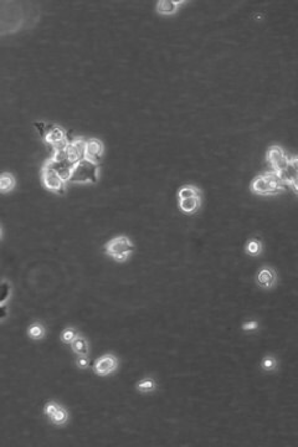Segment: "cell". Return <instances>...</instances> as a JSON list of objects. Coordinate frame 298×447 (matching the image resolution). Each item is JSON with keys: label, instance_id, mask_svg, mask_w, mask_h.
Masks as SVG:
<instances>
[{"label": "cell", "instance_id": "ba28073f", "mask_svg": "<svg viewBox=\"0 0 298 447\" xmlns=\"http://www.w3.org/2000/svg\"><path fill=\"white\" fill-rule=\"evenodd\" d=\"M117 366H118V360H117V358L114 357L113 354H106L102 355L101 358H98V359L94 362L93 371L96 373L97 375L105 377V375L111 374V373L116 370Z\"/></svg>", "mask_w": 298, "mask_h": 447}, {"label": "cell", "instance_id": "44dd1931", "mask_svg": "<svg viewBox=\"0 0 298 447\" xmlns=\"http://www.w3.org/2000/svg\"><path fill=\"white\" fill-rule=\"evenodd\" d=\"M245 250L250 256H257L262 252V243L259 239H251L246 243Z\"/></svg>", "mask_w": 298, "mask_h": 447}, {"label": "cell", "instance_id": "484cf974", "mask_svg": "<svg viewBox=\"0 0 298 447\" xmlns=\"http://www.w3.org/2000/svg\"><path fill=\"white\" fill-rule=\"evenodd\" d=\"M9 316V308L7 305H0V320H4Z\"/></svg>", "mask_w": 298, "mask_h": 447}, {"label": "cell", "instance_id": "603a6c76", "mask_svg": "<svg viewBox=\"0 0 298 447\" xmlns=\"http://www.w3.org/2000/svg\"><path fill=\"white\" fill-rule=\"evenodd\" d=\"M261 366H262L263 370L272 371L277 368V362L274 357H271V355H266V357L261 360Z\"/></svg>", "mask_w": 298, "mask_h": 447}, {"label": "cell", "instance_id": "7a4b0ae2", "mask_svg": "<svg viewBox=\"0 0 298 447\" xmlns=\"http://www.w3.org/2000/svg\"><path fill=\"white\" fill-rule=\"evenodd\" d=\"M100 179V165L87 159L74 164L67 183L71 184H97Z\"/></svg>", "mask_w": 298, "mask_h": 447}, {"label": "cell", "instance_id": "30bf717a", "mask_svg": "<svg viewBox=\"0 0 298 447\" xmlns=\"http://www.w3.org/2000/svg\"><path fill=\"white\" fill-rule=\"evenodd\" d=\"M85 148H86V140L85 139H74L70 140V143L66 147V154L71 163L76 164L80 160L85 158Z\"/></svg>", "mask_w": 298, "mask_h": 447}, {"label": "cell", "instance_id": "e0dca14e", "mask_svg": "<svg viewBox=\"0 0 298 447\" xmlns=\"http://www.w3.org/2000/svg\"><path fill=\"white\" fill-rule=\"evenodd\" d=\"M45 333H46V331H45V327L41 323H33L28 328V335L34 340L42 339L45 337Z\"/></svg>", "mask_w": 298, "mask_h": 447}, {"label": "cell", "instance_id": "5bb4252c", "mask_svg": "<svg viewBox=\"0 0 298 447\" xmlns=\"http://www.w3.org/2000/svg\"><path fill=\"white\" fill-rule=\"evenodd\" d=\"M16 185V179L13 174L3 173L0 174V193L8 194L14 190Z\"/></svg>", "mask_w": 298, "mask_h": 447}, {"label": "cell", "instance_id": "9c48e42d", "mask_svg": "<svg viewBox=\"0 0 298 447\" xmlns=\"http://www.w3.org/2000/svg\"><path fill=\"white\" fill-rule=\"evenodd\" d=\"M103 153H105V147H103V143L101 140L97 138H90L86 140L85 159L100 164Z\"/></svg>", "mask_w": 298, "mask_h": 447}, {"label": "cell", "instance_id": "d6986e66", "mask_svg": "<svg viewBox=\"0 0 298 447\" xmlns=\"http://www.w3.org/2000/svg\"><path fill=\"white\" fill-rule=\"evenodd\" d=\"M11 292L13 288L9 281H0V305H7L11 297Z\"/></svg>", "mask_w": 298, "mask_h": 447}, {"label": "cell", "instance_id": "7c38bea8", "mask_svg": "<svg viewBox=\"0 0 298 447\" xmlns=\"http://www.w3.org/2000/svg\"><path fill=\"white\" fill-rule=\"evenodd\" d=\"M200 205H202V197L194 196L188 197V199H180L179 200V208L183 213L185 214H194L199 210Z\"/></svg>", "mask_w": 298, "mask_h": 447}, {"label": "cell", "instance_id": "2e32d148", "mask_svg": "<svg viewBox=\"0 0 298 447\" xmlns=\"http://www.w3.org/2000/svg\"><path fill=\"white\" fill-rule=\"evenodd\" d=\"M48 419L53 421L55 425H64V424L67 423V420H68V412L66 411L65 408H62L61 405H59L57 406V409L55 410V412H54V414L51 415Z\"/></svg>", "mask_w": 298, "mask_h": 447}, {"label": "cell", "instance_id": "6da1fadb", "mask_svg": "<svg viewBox=\"0 0 298 447\" xmlns=\"http://www.w3.org/2000/svg\"><path fill=\"white\" fill-rule=\"evenodd\" d=\"M285 182L282 180L279 174L276 173H266L261 174L254 178L251 182L250 189L252 193L257 195H275L279 194L285 189Z\"/></svg>", "mask_w": 298, "mask_h": 447}, {"label": "cell", "instance_id": "d4e9b609", "mask_svg": "<svg viewBox=\"0 0 298 447\" xmlns=\"http://www.w3.org/2000/svg\"><path fill=\"white\" fill-rule=\"evenodd\" d=\"M242 331L249 332V331H256L257 328H259V323L256 322V320H247V322H245L242 325Z\"/></svg>", "mask_w": 298, "mask_h": 447}, {"label": "cell", "instance_id": "7402d4cb", "mask_svg": "<svg viewBox=\"0 0 298 447\" xmlns=\"http://www.w3.org/2000/svg\"><path fill=\"white\" fill-rule=\"evenodd\" d=\"M77 335L79 334H77L76 329L72 328V327H67V328H65L64 331H62L61 340L64 343H66V344H71V342H72Z\"/></svg>", "mask_w": 298, "mask_h": 447}, {"label": "cell", "instance_id": "ffe728a7", "mask_svg": "<svg viewBox=\"0 0 298 447\" xmlns=\"http://www.w3.org/2000/svg\"><path fill=\"white\" fill-rule=\"evenodd\" d=\"M156 380L153 379V378H143L142 380H139L138 384H137L136 389L138 391L142 392H151L153 390H156Z\"/></svg>", "mask_w": 298, "mask_h": 447}, {"label": "cell", "instance_id": "8992f818", "mask_svg": "<svg viewBox=\"0 0 298 447\" xmlns=\"http://www.w3.org/2000/svg\"><path fill=\"white\" fill-rule=\"evenodd\" d=\"M44 138L46 140V143H48L53 147V151L65 149L67 147L68 143H70L67 133H66V131L61 126H51V127H48Z\"/></svg>", "mask_w": 298, "mask_h": 447}, {"label": "cell", "instance_id": "52a82bcc", "mask_svg": "<svg viewBox=\"0 0 298 447\" xmlns=\"http://www.w3.org/2000/svg\"><path fill=\"white\" fill-rule=\"evenodd\" d=\"M44 165H46L47 168H50L51 170H54L59 177H61L66 183L70 179L71 173H72V169L74 167L73 163H71L68 159H54L50 158L46 160Z\"/></svg>", "mask_w": 298, "mask_h": 447}, {"label": "cell", "instance_id": "3957f363", "mask_svg": "<svg viewBox=\"0 0 298 447\" xmlns=\"http://www.w3.org/2000/svg\"><path fill=\"white\" fill-rule=\"evenodd\" d=\"M105 250L108 256H111L114 261L123 262L131 256L134 246L127 236H117L107 242Z\"/></svg>", "mask_w": 298, "mask_h": 447}, {"label": "cell", "instance_id": "277c9868", "mask_svg": "<svg viewBox=\"0 0 298 447\" xmlns=\"http://www.w3.org/2000/svg\"><path fill=\"white\" fill-rule=\"evenodd\" d=\"M41 180L44 183L45 188L48 189L53 193L64 195L66 193V182L61 177H59L54 170L44 165L41 169Z\"/></svg>", "mask_w": 298, "mask_h": 447}, {"label": "cell", "instance_id": "ac0fdd59", "mask_svg": "<svg viewBox=\"0 0 298 447\" xmlns=\"http://www.w3.org/2000/svg\"><path fill=\"white\" fill-rule=\"evenodd\" d=\"M200 196V190L194 185H184L178 191V197L180 199H188V197Z\"/></svg>", "mask_w": 298, "mask_h": 447}, {"label": "cell", "instance_id": "4316f807", "mask_svg": "<svg viewBox=\"0 0 298 447\" xmlns=\"http://www.w3.org/2000/svg\"><path fill=\"white\" fill-rule=\"evenodd\" d=\"M0 240H2V229H0Z\"/></svg>", "mask_w": 298, "mask_h": 447}, {"label": "cell", "instance_id": "8fae6325", "mask_svg": "<svg viewBox=\"0 0 298 447\" xmlns=\"http://www.w3.org/2000/svg\"><path fill=\"white\" fill-rule=\"evenodd\" d=\"M276 272L274 271V268L271 267H262L261 270L257 272L256 275V283L260 286L261 288L270 289L276 285Z\"/></svg>", "mask_w": 298, "mask_h": 447}, {"label": "cell", "instance_id": "5b68a950", "mask_svg": "<svg viewBox=\"0 0 298 447\" xmlns=\"http://www.w3.org/2000/svg\"><path fill=\"white\" fill-rule=\"evenodd\" d=\"M267 160L270 163L274 173L279 174V176H281L287 169L289 162H291V159L288 158L286 152L281 147H277V145H274V147L268 149Z\"/></svg>", "mask_w": 298, "mask_h": 447}, {"label": "cell", "instance_id": "4fadbf2b", "mask_svg": "<svg viewBox=\"0 0 298 447\" xmlns=\"http://www.w3.org/2000/svg\"><path fill=\"white\" fill-rule=\"evenodd\" d=\"M180 2L176 0H160L157 3V11L160 15H171L178 10Z\"/></svg>", "mask_w": 298, "mask_h": 447}, {"label": "cell", "instance_id": "cb8c5ba5", "mask_svg": "<svg viewBox=\"0 0 298 447\" xmlns=\"http://www.w3.org/2000/svg\"><path fill=\"white\" fill-rule=\"evenodd\" d=\"M76 365L80 369H86L90 366V359L87 358V355H79L76 359Z\"/></svg>", "mask_w": 298, "mask_h": 447}, {"label": "cell", "instance_id": "9a60e30c", "mask_svg": "<svg viewBox=\"0 0 298 447\" xmlns=\"http://www.w3.org/2000/svg\"><path fill=\"white\" fill-rule=\"evenodd\" d=\"M71 348L77 355H88L90 353V345H88L87 339L81 335H77L71 342Z\"/></svg>", "mask_w": 298, "mask_h": 447}]
</instances>
